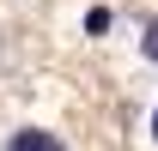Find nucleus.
<instances>
[{
  "label": "nucleus",
  "mask_w": 158,
  "mask_h": 151,
  "mask_svg": "<svg viewBox=\"0 0 158 151\" xmlns=\"http://www.w3.org/2000/svg\"><path fill=\"white\" fill-rule=\"evenodd\" d=\"M146 133H152V145H158V103H152V115H146Z\"/></svg>",
  "instance_id": "nucleus-3"
},
{
  "label": "nucleus",
  "mask_w": 158,
  "mask_h": 151,
  "mask_svg": "<svg viewBox=\"0 0 158 151\" xmlns=\"http://www.w3.org/2000/svg\"><path fill=\"white\" fill-rule=\"evenodd\" d=\"M140 55L158 60V18H146V30H140Z\"/></svg>",
  "instance_id": "nucleus-2"
},
{
  "label": "nucleus",
  "mask_w": 158,
  "mask_h": 151,
  "mask_svg": "<svg viewBox=\"0 0 158 151\" xmlns=\"http://www.w3.org/2000/svg\"><path fill=\"white\" fill-rule=\"evenodd\" d=\"M0 151H67V145H61V133H49V127H12Z\"/></svg>",
  "instance_id": "nucleus-1"
}]
</instances>
